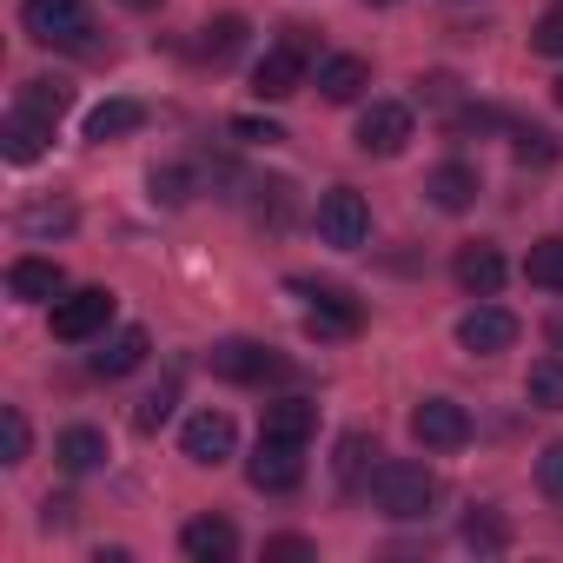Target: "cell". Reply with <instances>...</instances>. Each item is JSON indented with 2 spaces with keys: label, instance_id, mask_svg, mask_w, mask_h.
<instances>
[{
  "label": "cell",
  "instance_id": "obj_23",
  "mask_svg": "<svg viewBox=\"0 0 563 563\" xmlns=\"http://www.w3.org/2000/svg\"><path fill=\"white\" fill-rule=\"evenodd\" d=\"M146 126V107L140 100H100L93 113H87V140H126V133H140Z\"/></svg>",
  "mask_w": 563,
  "mask_h": 563
},
{
  "label": "cell",
  "instance_id": "obj_38",
  "mask_svg": "<svg viewBox=\"0 0 563 563\" xmlns=\"http://www.w3.org/2000/svg\"><path fill=\"white\" fill-rule=\"evenodd\" d=\"M490 126H497V113H490V107H464V113L451 120V133H457V140H464V133H490Z\"/></svg>",
  "mask_w": 563,
  "mask_h": 563
},
{
  "label": "cell",
  "instance_id": "obj_30",
  "mask_svg": "<svg viewBox=\"0 0 563 563\" xmlns=\"http://www.w3.org/2000/svg\"><path fill=\"white\" fill-rule=\"evenodd\" d=\"M199 192V173L192 166H153V199L159 206H186Z\"/></svg>",
  "mask_w": 563,
  "mask_h": 563
},
{
  "label": "cell",
  "instance_id": "obj_39",
  "mask_svg": "<svg viewBox=\"0 0 563 563\" xmlns=\"http://www.w3.org/2000/svg\"><path fill=\"white\" fill-rule=\"evenodd\" d=\"M41 523H47V530H67V523H74V504H67V497H47V504H41Z\"/></svg>",
  "mask_w": 563,
  "mask_h": 563
},
{
  "label": "cell",
  "instance_id": "obj_13",
  "mask_svg": "<svg viewBox=\"0 0 563 563\" xmlns=\"http://www.w3.org/2000/svg\"><path fill=\"white\" fill-rule=\"evenodd\" d=\"M451 278H457L471 299H497V286H504V252H497V245H484V239H471V245H457Z\"/></svg>",
  "mask_w": 563,
  "mask_h": 563
},
{
  "label": "cell",
  "instance_id": "obj_27",
  "mask_svg": "<svg viewBox=\"0 0 563 563\" xmlns=\"http://www.w3.org/2000/svg\"><path fill=\"white\" fill-rule=\"evenodd\" d=\"M523 398H530L537 411H563V358H556V352L530 365V378H523Z\"/></svg>",
  "mask_w": 563,
  "mask_h": 563
},
{
  "label": "cell",
  "instance_id": "obj_10",
  "mask_svg": "<svg viewBox=\"0 0 563 563\" xmlns=\"http://www.w3.org/2000/svg\"><path fill=\"white\" fill-rule=\"evenodd\" d=\"M312 306H306V332L312 339H352L358 325H365V312H358V299L352 292H339V286H299Z\"/></svg>",
  "mask_w": 563,
  "mask_h": 563
},
{
  "label": "cell",
  "instance_id": "obj_21",
  "mask_svg": "<svg viewBox=\"0 0 563 563\" xmlns=\"http://www.w3.org/2000/svg\"><path fill=\"white\" fill-rule=\"evenodd\" d=\"M47 140H54V120H34V113H21V107H14L8 126H0V153H8L14 166H34V159L47 153Z\"/></svg>",
  "mask_w": 563,
  "mask_h": 563
},
{
  "label": "cell",
  "instance_id": "obj_15",
  "mask_svg": "<svg viewBox=\"0 0 563 563\" xmlns=\"http://www.w3.org/2000/svg\"><path fill=\"white\" fill-rule=\"evenodd\" d=\"M179 550L192 556V563H232L239 556V530L225 523V517H186V530H179Z\"/></svg>",
  "mask_w": 563,
  "mask_h": 563
},
{
  "label": "cell",
  "instance_id": "obj_4",
  "mask_svg": "<svg viewBox=\"0 0 563 563\" xmlns=\"http://www.w3.org/2000/svg\"><path fill=\"white\" fill-rule=\"evenodd\" d=\"M113 292L107 286H80V292H60L54 299V339L60 345H87V339H100L107 332V319H113Z\"/></svg>",
  "mask_w": 563,
  "mask_h": 563
},
{
  "label": "cell",
  "instance_id": "obj_24",
  "mask_svg": "<svg viewBox=\"0 0 563 563\" xmlns=\"http://www.w3.org/2000/svg\"><path fill=\"white\" fill-rule=\"evenodd\" d=\"M54 457H60L74 477H87V471H100V464H107V431H93V424H74V431H60Z\"/></svg>",
  "mask_w": 563,
  "mask_h": 563
},
{
  "label": "cell",
  "instance_id": "obj_7",
  "mask_svg": "<svg viewBox=\"0 0 563 563\" xmlns=\"http://www.w3.org/2000/svg\"><path fill=\"white\" fill-rule=\"evenodd\" d=\"M319 239L325 245H339V252H358L365 239H372V206H365V192H352V186H332L325 199H319Z\"/></svg>",
  "mask_w": 563,
  "mask_h": 563
},
{
  "label": "cell",
  "instance_id": "obj_6",
  "mask_svg": "<svg viewBox=\"0 0 563 563\" xmlns=\"http://www.w3.org/2000/svg\"><path fill=\"white\" fill-rule=\"evenodd\" d=\"M206 372L225 378V385H265V378L286 372V358H278L272 345H258V339H219L206 352Z\"/></svg>",
  "mask_w": 563,
  "mask_h": 563
},
{
  "label": "cell",
  "instance_id": "obj_37",
  "mask_svg": "<svg viewBox=\"0 0 563 563\" xmlns=\"http://www.w3.org/2000/svg\"><path fill=\"white\" fill-rule=\"evenodd\" d=\"M232 140H245V146H278L286 133H278L272 120H232Z\"/></svg>",
  "mask_w": 563,
  "mask_h": 563
},
{
  "label": "cell",
  "instance_id": "obj_5",
  "mask_svg": "<svg viewBox=\"0 0 563 563\" xmlns=\"http://www.w3.org/2000/svg\"><path fill=\"white\" fill-rule=\"evenodd\" d=\"M21 27L41 47H87V0H21Z\"/></svg>",
  "mask_w": 563,
  "mask_h": 563
},
{
  "label": "cell",
  "instance_id": "obj_2",
  "mask_svg": "<svg viewBox=\"0 0 563 563\" xmlns=\"http://www.w3.org/2000/svg\"><path fill=\"white\" fill-rule=\"evenodd\" d=\"M306 80H312V41H306V27H292L286 41H272L265 60L252 67V93L258 100H292Z\"/></svg>",
  "mask_w": 563,
  "mask_h": 563
},
{
  "label": "cell",
  "instance_id": "obj_31",
  "mask_svg": "<svg viewBox=\"0 0 563 563\" xmlns=\"http://www.w3.org/2000/svg\"><path fill=\"white\" fill-rule=\"evenodd\" d=\"M27 444H34V431H27V418L8 405V411H0V464H27Z\"/></svg>",
  "mask_w": 563,
  "mask_h": 563
},
{
  "label": "cell",
  "instance_id": "obj_36",
  "mask_svg": "<svg viewBox=\"0 0 563 563\" xmlns=\"http://www.w3.org/2000/svg\"><path fill=\"white\" fill-rule=\"evenodd\" d=\"M265 563H312V543L306 537H272L265 543Z\"/></svg>",
  "mask_w": 563,
  "mask_h": 563
},
{
  "label": "cell",
  "instance_id": "obj_18",
  "mask_svg": "<svg viewBox=\"0 0 563 563\" xmlns=\"http://www.w3.org/2000/svg\"><path fill=\"white\" fill-rule=\"evenodd\" d=\"M146 352H153V339H146L140 325L113 332V339H100V352H93V378H126V372L146 365Z\"/></svg>",
  "mask_w": 563,
  "mask_h": 563
},
{
  "label": "cell",
  "instance_id": "obj_8",
  "mask_svg": "<svg viewBox=\"0 0 563 563\" xmlns=\"http://www.w3.org/2000/svg\"><path fill=\"white\" fill-rule=\"evenodd\" d=\"M358 153H372V159H398L405 146H411V107H398V100H372L365 113H358Z\"/></svg>",
  "mask_w": 563,
  "mask_h": 563
},
{
  "label": "cell",
  "instance_id": "obj_33",
  "mask_svg": "<svg viewBox=\"0 0 563 563\" xmlns=\"http://www.w3.org/2000/svg\"><path fill=\"white\" fill-rule=\"evenodd\" d=\"M173 405H179V385L166 378L159 391H146V398H140V411H133V424H140V431H159V424L173 418Z\"/></svg>",
  "mask_w": 563,
  "mask_h": 563
},
{
  "label": "cell",
  "instance_id": "obj_25",
  "mask_svg": "<svg viewBox=\"0 0 563 563\" xmlns=\"http://www.w3.org/2000/svg\"><path fill=\"white\" fill-rule=\"evenodd\" d=\"M14 107L34 113V120H60V113L74 107V87L54 80V74H41V80H21V100H14Z\"/></svg>",
  "mask_w": 563,
  "mask_h": 563
},
{
  "label": "cell",
  "instance_id": "obj_28",
  "mask_svg": "<svg viewBox=\"0 0 563 563\" xmlns=\"http://www.w3.org/2000/svg\"><path fill=\"white\" fill-rule=\"evenodd\" d=\"M523 278L543 292H563V239H537L530 258H523Z\"/></svg>",
  "mask_w": 563,
  "mask_h": 563
},
{
  "label": "cell",
  "instance_id": "obj_26",
  "mask_svg": "<svg viewBox=\"0 0 563 563\" xmlns=\"http://www.w3.org/2000/svg\"><path fill=\"white\" fill-rule=\"evenodd\" d=\"M21 232L27 239H60V232H74V206L67 199H34V206H21Z\"/></svg>",
  "mask_w": 563,
  "mask_h": 563
},
{
  "label": "cell",
  "instance_id": "obj_19",
  "mask_svg": "<svg viewBox=\"0 0 563 563\" xmlns=\"http://www.w3.org/2000/svg\"><path fill=\"white\" fill-rule=\"evenodd\" d=\"M378 438L372 431H345L339 438V451H332V477H339V490H358V484H372L378 477Z\"/></svg>",
  "mask_w": 563,
  "mask_h": 563
},
{
  "label": "cell",
  "instance_id": "obj_11",
  "mask_svg": "<svg viewBox=\"0 0 563 563\" xmlns=\"http://www.w3.org/2000/svg\"><path fill=\"white\" fill-rule=\"evenodd\" d=\"M457 345H464L471 358H497V352L517 345V319H510L504 306H471V312L457 319Z\"/></svg>",
  "mask_w": 563,
  "mask_h": 563
},
{
  "label": "cell",
  "instance_id": "obj_34",
  "mask_svg": "<svg viewBox=\"0 0 563 563\" xmlns=\"http://www.w3.org/2000/svg\"><path fill=\"white\" fill-rule=\"evenodd\" d=\"M530 47H537V54H550V60H563V0H556V8H550L537 27H530Z\"/></svg>",
  "mask_w": 563,
  "mask_h": 563
},
{
  "label": "cell",
  "instance_id": "obj_17",
  "mask_svg": "<svg viewBox=\"0 0 563 563\" xmlns=\"http://www.w3.org/2000/svg\"><path fill=\"white\" fill-rule=\"evenodd\" d=\"M424 192H431V206H438V212H464V206H477V166L444 159V166H431Z\"/></svg>",
  "mask_w": 563,
  "mask_h": 563
},
{
  "label": "cell",
  "instance_id": "obj_9",
  "mask_svg": "<svg viewBox=\"0 0 563 563\" xmlns=\"http://www.w3.org/2000/svg\"><path fill=\"white\" fill-rule=\"evenodd\" d=\"M411 438L424 451H457V444H471V411L457 398H424L411 411Z\"/></svg>",
  "mask_w": 563,
  "mask_h": 563
},
{
  "label": "cell",
  "instance_id": "obj_29",
  "mask_svg": "<svg viewBox=\"0 0 563 563\" xmlns=\"http://www.w3.org/2000/svg\"><path fill=\"white\" fill-rule=\"evenodd\" d=\"M464 543L484 550V556H497V550L510 543V523H504L497 510H471V517H464Z\"/></svg>",
  "mask_w": 563,
  "mask_h": 563
},
{
  "label": "cell",
  "instance_id": "obj_42",
  "mask_svg": "<svg viewBox=\"0 0 563 563\" xmlns=\"http://www.w3.org/2000/svg\"><path fill=\"white\" fill-rule=\"evenodd\" d=\"M365 8H398V0H365Z\"/></svg>",
  "mask_w": 563,
  "mask_h": 563
},
{
  "label": "cell",
  "instance_id": "obj_16",
  "mask_svg": "<svg viewBox=\"0 0 563 563\" xmlns=\"http://www.w3.org/2000/svg\"><path fill=\"white\" fill-rule=\"evenodd\" d=\"M365 87H372V60H358V54H332V60H319V93H325L332 107H352Z\"/></svg>",
  "mask_w": 563,
  "mask_h": 563
},
{
  "label": "cell",
  "instance_id": "obj_14",
  "mask_svg": "<svg viewBox=\"0 0 563 563\" xmlns=\"http://www.w3.org/2000/svg\"><path fill=\"white\" fill-rule=\"evenodd\" d=\"M8 292L21 306H54L67 292V272H60V258H14L8 265Z\"/></svg>",
  "mask_w": 563,
  "mask_h": 563
},
{
  "label": "cell",
  "instance_id": "obj_40",
  "mask_svg": "<svg viewBox=\"0 0 563 563\" xmlns=\"http://www.w3.org/2000/svg\"><path fill=\"white\" fill-rule=\"evenodd\" d=\"M126 8H133V14H153V8H166V0H126Z\"/></svg>",
  "mask_w": 563,
  "mask_h": 563
},
{
  "label": "cell",
  "instance_id": "obj_3",
  "mask_svg": "<svg viewBox=\"0 0 563 563\" xmlns=\"http://www.w3.org/2000/svg\"><path fill=\"white\" fill-rule=\"evenodd\" d=\"M245 484L265 490V497H292L306 484V444H286V438H258V451L245 457Z\"/></svg>",
  "mask_w": 563,
  "mask_h": 563
},
{
  "label": "cell",
  "instance_id": "obj_35",
  "mask_svg": "<svg viewBox=\"0 0 563 563\" xmlns=\"http://www.w3.org/2000/svg\"><path fill=\"white\" fill-rule=\"evenodd\" d=\"M537 484H543V497H556V504H563V438L537 451Z\"/></svg>",
  "mask_w": 563,
  "mask_h": 563
},
{
  "label": "cell",
  "instance_id": "obj_32",
  "mask_svg": "<svg viewBox=\"0 0 563 563\" xmlns=\"http://www.w3.org/2000/svg\"><path fill=\"white\" fill-rule=\"evenodd\" d=\"M510 153H517L523 166H556V140H550L543 126H517V133H510Z\"/></svg>",
  "mask_w": 563,
  "mask_h": 563
},
{
  "label": "cell",
  "instance_id": "obj_22",
  "mask_svg": "<svg viewBox=\"0 0 563 563\" xmlns=\"http://www.w3.org/2000/svg\"><path fill=\"white\" fill-rule=\"evenodd\" d=\"M192 54H199L206 67H225V60H239V54H245V21H239V14H219V21H206V27H199V41H192Z\"/></svg>",
  "mask_w": 563,
  "mask_h": 563
},
{
  "label": "cell",
  "instance_id": "obj_1",
  "mask_svg": "<svg viewBox=\"0 0 563 563\" xmlns=\"http://www.w3.org/2000/svg\"><path fill=\"white\" fill-rule=\"evenodd\" d=\"M372 497H378V510H385V517H398V523H418V517H431V504H438V477H431V464L391 457V464H378V477H372Z\"/></svg>",
  "mask_w": 563,
  "mask_h": 563
},
{
  "label": "cell",
  "instance_id": "obj_41",
  "mask_svg": "<svg viewBox=\"0 0 563 563\" xmlns=\"http://www.w3.org/2000/svg\"><path fill=\"white\" fill-rule=\"evenodd\" d=\"M550 345H563V319H556V325H550Z\"/></svg>",
  "mask_w": 563,
  "mask_h": 563
},
{
  "label": "cell",
  "instance_id": "obj_12",
  "mask_svg": "<svg viewBox=\"0 0 563 563\" xmlns=\"http://www.w3.org/2000/svg\"><path fill=\"white\" fill-rule=\"evenodd\" d=\"M232 444H239V424H232L225 411H192L186 431H179V451H186L192 464H225Z\"/></svg>",
  "mask_w": 563,
  "mask_h": 563
},
{
  "label": "cell",
  "instance_id": "obj_20",
  "mask_svg": "<svg viewBox=\"0 0 563 563\" xmlns=\"http://www.w3.org/2000/svg\"><path fill=\"white\" fill-rule=\"evenodd\" d=\"M312 431H319L312 398H278V405H265V424H258V438H286V444H306Z\"/></svg>",
  "mask_w": 563,
  "mask_h": 563
},
{
  "label": "cell",
  "instance_id": "obj_43",
  "mask_svg": "<svg viewBox=\"0 0 563 563\" xmlns=\"http://www.w3.org/2000/svg\"><path fill=\"white\" fill-rule=\"evenodd\" d=\"M556 107H563V80H556Z\"/></svg>",
  "mask_w": 563,
  "mask_h": 563
}]
</instances>
